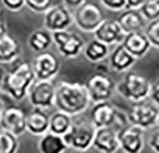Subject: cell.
Segmentation results:
<instances>
[{
  "label": "cell",
  "mask_w": 159,
  "mask_h": 153,
  "mask_svg": "<svg viewBox=\"0 0 159 153\" xmlns=\"http://www.w3.org/2000/svg\"><path fill=\"white\" fill-rule=\"evenodd\" d=\"M90 103L91 101L84 83L63 80L56 84L54 106L57 110L75 117L85 112Z\"/></svg>",
  "instance_id": "obj_1"
},
{
  "label": "cell",
  "mask_w": 159,
  "mask_h": 153,
  "mask_svg": "<svg viewBox=\"0 0 159 153\" xmlns=\"http://www.w3.org/2000/svg\"><path fill=\"white\" fill-rule=\"evenodd\" d=\"M35 80L36 76L31 63L20 62L7 72L2 90L13 100L20 101L27 97L28 91Z\"/></svg>",
  "instance_id": "obj_2"
},
{
  "label": "cell",
  "mask_w": 159,
  "mask_h": 153,
  "mask_svg": "<svg viewBox=\"0 0 159 153\" xmlns=\"http://www.w3.org/2000/svg\"><path fill=\"white\" fill-rule=\"evenodd\" d=\"M152 83L143 75L129 71L118 82L115 91L130 102H138L149 98Z\"/></svg>",
  "instance_id": "obj_3"
},
{
  "label": "cell",
  "mask_w": 159,
  "mask_h": 153,
  "mask_svg": "<svg viewBox=\"0 0 159 153\" xmlns=\"http://www.w3.org/2000/svg\"><path fill=\"white\" fill-rule=\"evenodd\" d=\"M124 120H128L127 117H124L109 101L94 103L90 112V122L95 128L113 126L120 130L128 125L129 122H124Z\"/></svg>",
  "instance_id": "obj_4"
},
{
  "label": "cell",
  "mask_w": 159,
  "mask_h": 153,
  "mask_svg": "<svg viewBox=\"0 0 159 153\" xmlns=\"http://www.w3.org/2000/svg\"><path fill=\"white\" fill-rule=\"evenodd\" d=\"M96 128L90 121H73V124L63 140L68 148L84 152L92 146Z\"/></svg>",
  "instance_id": "obj_5"
},
{
  "label": "cell",
  "mask_w": 159,
  "mask_h": 153,
  "mask_svg": "<svg viewBox=\"0 0 159 153\" xmlns=\"http://www.w3.org/2000/svg\"><path fill=\"white\" fill-rule=\"evenodd\" d=\"M159 108L152 102L142 101L133 102L127 114L128 122L144 130L157 125Z\"/></svg>",
  "instance_id": "obj_6"
},
{
  "label": "cell",
  "mask_w": 159,
  "mask_h": 153,
  "mask_svg": "<svg viewBox=\"0 0 159 153\" xmlns=\"http://www.w3.org/2000/svg\"><path fill=\"white\" fill-rule=\"evenodd\" d=\"M53 43L59 54L67 60H74L84 52L85 42L81 36L68 30L52 33Z\"/></svg>",
  "instance_id": "obj_7"
},
{
  "label": "cell",
  "mask_w": 159,
  "mask_h": 153,
  "mask_svg": "<svg viewBox=\"0 0 159 153\" xmlns=\"http://www.w3.org/2000/svg\"><path fill=\"white\" fill-rule=\"evenodd\" d=\"M105 20L100 7L91 2H84L74 10L73 21L78 27L85 33H93Z\"/></svg>",
  "instance_id": "obj_8"
},
{
  "label": "cell",
  "mask_w": 159,
  "mask_h": 153,
  "mask_svg": "<svg viewBox=\"0 0 159 153\" xmlns=\"http://www.w3.org/2000/svg\"><path fill=\"white\" fill-rule=\"evenodd\" d=\"M91 102L109 101L114 95L116 83L107 74L95 73L84 83Z\"/></svg>",
  "instance_id": "obj_9"
},
{
  "label": "cell",
  "mask_w": 159,
  "mask_h": 153,
  "mask_svg": "<svg viewBox=\"0 0 159 153\" xmlns=\"http://www.w3.org/2000/svg\"><path fill=\"white\" fill-rule=\"evenodd\" d=\"M56 84L52 80L36 79L30 87L27 98L33 107L50 109L55 105Z\"/></svg>",
  "instance_id": "obj_10"
},
{
  "label": "cell",
  "mask_w": 159,
  "mask_h": 153,
  "mask_svg": "<svg viewBox=\"0 0 159 153\" xmlns=\"http://www.w3.org/2000/svg\"><path fill=\"white\" fill-rule=\"evenodd\" d=\"M73 23V13L63 3L52 4L43 14V27L50 33L68 30Z\"/></svg>",
  "instance_id": "obj_11"
},
{
  "label": "cell",
  "mask_w": 159,
  "mask_h": 153,
  "mask_svg": "<svg viewBox=\"0 0 159 153\" xmlns=\"http://www.w3.org/2000/svg\"><path fill=\"white\" fill-rule=\"evenodd\" d=\"M36 79L52 80L61 70V61L54 53L45 51L39 53L32 63Z\"/></svg>",
  "instance_id": "obj_12"
},
{
  "label": "cell",
  "mask_w": 159,
  "mask_h": 153,
  "mask_svg": "<svg viewBox=\"0 0 159 153\" xmlns=\"http://www.w3.org/2000/svg\"><path fill=\"white\" fill-rule=\"evenodd\" d=\"M118 141L124 153H141L145 146V130L129 124L118 130Z\"/></svg>",
  "instance_id": "obj_13"
},
{
  "label": "cell",
  "mask_w": 159,
  "mask_h": 153,
  "mask_svg": "<svg viewBox=\"0 0 159 153\" xmlns=\"http://www.w3.org/2000/svg\"><path fill=\"white\" fill-rule=\"evenodd\" d=\"M26 115L25 111L18 106L6 107L0 122L2 130L8 131L16 137L22 136L27 132Z\"/></svg>",
  "instance_id": "obj_14"
},
{
  "label": "cell",
  "mask_w": 159,
  "mask_h": 153,
  "mask_svg": "<svg viewBox=\"0 0 159 153\" xmlns=\"http://www.w3.org/2000/svg\"><path fill=\"white\" fill-rule=\"evenodd\" d=\"M92 146L100 153H117L120 149L118 130L113 126L96 128Z\"/></svg>",
  "instance_id": "obj_15"
},
{
  "label": "cell",
  "mask_w": 159,
  "mask_h": 153,
  "mask_svg": "<svg viewBox=\"0 0 159 153\" xmlns=\"http://www.w3.org/2000/svg\"><path fill=\"white\" fill-rule=\"evenodd\" d=\"M93 34L95 39L105 43L107 46H116L121 44L126 36L117 20L106 18L93 32Z\"/></svg>",
  "instance_id": "obj_16"
},
{
  "label": "cell",
  "mask_w": 159,
  "mask_h": 153,
  "mask_svg": "<svg viewBox=\"0 0 159 153\" xmlns=\"http://www.w3.org/2000/svg\"><path fill=\"white\" fill-rule=\"evenodd\" d=\"M122 45L136 60L144 57L151 49V44L144 32H134L126 34Z\"/></svg>",
  "instance_id": "obj_17"
},
{
  "label": "cell",
  "mask_w": 159,
  "mask_h": 153,
  "mask_svg": "<svg viewBox=\"0 0 159 153\" xmlns=\"http://www.w3.org/2000/svg\"><path fill=\"white\" fill-rule=\"evenodd\" d=\"M117 22L125 34L134 32H144L148 21L142 16L139 10L126 9L118 16Z\"/></svg>",
  "instance_id": "obj_18"
},
{
  "label": "cell",
  "mask_w": 159,
  "mask_h": 153,
  "mask_svg": "<svg viewBox=\"0 0 159 153\" xmlns=\"http://www.w3.org/2000/svg\"><path fill=\"white\" fill-rule=\"evenodd\" d=\"M107 57L110 69L118 73L128 72L137 61L127 51L122 43L116 45L113 51L109 53Z\"/></svg>",
  "instance_id": "obj_19"
},
{
  "label": "cell",
  "mask_w": 159,
  "mask_h": 153,
  "mask_svg": "<svg viewBox=\"0 0 159 153\" xmlns=\"http://www.w3.org/2000/svg\"><path fill=\"white\" fill-rule=\"evenodd\" d=\"M49 118L44 109L34 107L26 115V130L34 136H41L49 130Z\"/></svg>",
  "instance_id": "obj_20"
},
{
  "label": "cell",
  "mask_w": 159,
  "mask_h": 153,
  "mask_svg": "<svg viewBox=\"0 0 159 153\" xmlns=\"http://www.w3.org/2000/svg\"><path fill=\"white\" fill-rule=\"evenodd\" d=\"M21 54L19 41L7 33L0 36V63H12Z\"/></svg>",
  "instance_id": "obj_21"
},
{
  "label": "cell",
  "mask_w": 159,
  "mask_h": 153,
  "mask_svg": "<svg viewBox=\"0 0 159 153\" xmlns=\"http://www.w3.org/2000/svg\"><path fill=\"white\" fill-rule=\"evenodd\" d=\"M68 149L63 137L51 132L39 137L38 150L39 153H64Z\"/></svg>",
  "instance_id": "obj_22"
},
{
  "label": "cell",
  "mask_w": 159,
  "mask_h": 153,
  "mask_svg": "<svg viewBox=\"0 0 159 153\" xmlns=\"http://www.w3.org/2000/svg\"><path fill=\"white\" fill-rule=\"evenodd\" d=\"M83 53L88 61L92 63H97L106 61L110 53V50L109 46L93 38L85 43Z\"/></svg>",
  "instance_id": "obj_23"
},
{
  "label": "cell",
  "mask_w": 159,
  "mask_h": 153,
  "mask_svg": "<svg viewBox=\"0 0 159 153\" xmlns=\"http://www.w3.org/2000/svg\"><path fill=\"white\" fill-rule=\"evenodd\" d=\"M52 44V33H50L46 29H39L34 31L28 38L29 48L35 53L48 51Z\"/></svg>",
  "instance_id": "obj_24"
},
{
  "label": "cell",
  "mask_w": 159,
  "mask_h": 153,
  "mask_svg": "<svg viewBox=\"0 0 159 153\" xmlns=\"http://www.w3.org/2000/svg\"><path fill=\"white\" fill-rule=\"evenodd\" d=\"M73 117L64 112L57 110L49 118V132L56 135L63 136L73 124Z\"/></svg>",
  "instance_id": "obj_25"
},
{
  "label": "cell",
  "mask_w": 159,
  "mask_h": 153,
  "mask_svg": "<svg viewBox=\"0 0 159 153\" xmlns=\"http://www.w3.org/2000/svg\"><path fill=\"white\" fill-rule=\"evenodd\" d=\"M18 147V137L5 130L0 131V153H16Z\"/></svg>",
  "instance_id": "obj_26"
},
{
  "label": "cell",
  "mask_w": 159,
  "mask_h": 153,
  "mask_svg": "<svg viewBox=\"0 0 159 153\" xmlns=\"http://www.w3.org/2000/svg\"><path fill=\"white\" fill-rule=\"evenodd\" d=\"M139 11L148 22L159 19V0H147Z\"/></svg>",
  "instance_id": "obj_27"
},
{
  "label": "cell",
  "mask_w": 159,
  "mask_h": 153,
  "mask_svg": "<svg viewBox=\"0 0 159 153\" xmlns=\"http://www.w3.org/2000/svg\"><path fill=\"white\" fill-rule=\"evenodd\" d=\"M144 33L151 46L159 49V19L148 22Z\"/></svg>",
  "instance_id": "obj_28"
},
{
  "label": "cell",
  "mask_w": 159,
  "mask_h": 153,
  "mask_svg": "<svg viewBox=\"0 0 159 153\" xmlns=\"http://www.w3.org/2000/svg\"><path fill=\"white\" fill-rule=\"evenodd\" d=\"M52 4L53 0H25V6L35 14H44Z\"/></svg>",
  "instance_id": "obj_29"
},
{
  "label": "cell",
  "mask_w": 159,
  "mask_h": 153,
  "mask_svg": "<svg viewBox=\"0 0 159 153\" xmlns=\"http://www.w3.org/2000/svg\"><path fill=\"white\" fill-rule=\"evenodd\" d=\"M99 3L111 11H123L126 10V0H98Z\"/></svg>",
  "instance_id": "obj_30"
},
{
  "label": "cell",
  "mask_w": 159,
  "mask_h": 153,
  "mask_svg": "<svg viewBox=\"0 0 159 153\" xmlns=\"http://www.w3.org/2000/svg\"><path fill=\"white\" fill-rule=\"evenodd\" d=\"M1 3L6 10L12 13H16L25 7V0H1Z\"/></svg>",
  "instance_id": "obj_31"
},
{
  "label": "cell",
  "mask_w": 159,
  "mask_h": 153,
  "mask_svg": "<svg viewBox=\"0 0 159 153\" xmlns=\"http://www.w3.org/2000/svg\"><path fill=\"white\" fill-rule=\"evenodd\" d=\"M149 98L152 100V102L159 107V79L151 85V91Z\"/></svg>",
  "instance_id": "obj_32"
},
{
  "label": "cell",
  "mask_w": 159,
  "mask_h": 153,
  "mask_svg": "<svg viewBox=\"0 0 159 153\" xmlns=\"http://www.w3.org/2000/svg\"><path fill=\"white\" fill-rule=\"evenodd\" d=\"M149 146L154 153H159V130L154 131L150 136Z\"/></svg>",
  "instance_id": "obj_33"
},
{
  "label": "cell",
  "mask_w": 159,
  "mask_h": 153,
  "mask_svg": "<svg viewBox=\"0 0 159 153\" xmlns=\"http://www.w3.org/2000/svg\"><path fill=\"white\" fill-rule=\"evenodd\" d=\"M147 0H126V9L139 10Z\"/></svg>",
  "instance_id": "obj_34"
},
{
  "label": "cell",
  "mask_w": 159,
  "mask_h": 153,
  "mask_svg": "<svg viewBox=\"0 0 159 153\" xmlns=\"http://www.w3.org/2000/svg\"><path fill=\"white\" fill-rule=\"evenodd\" d=\"M95 64H96V67H95L96 73H100V74H107V73H108L109 69H110L108 62L106 63L105 61H104L97 62V63H95Z\"/></svg>",
  "instance_id": "obj_35"
},
{
  "label": "cell",
  "mask_w": 159,
  "mask_h": 153,
  "mask_svg": "<svg viewBox=\"0 0 159 153\" xmlns=\"http://www.w3.org/2000/svg\"><path fill=\"white\" fill-rule=\"evenodd\" d=\"M86 0H61V3H63L66 7L68 8H73L76 9L79 6H81L82 4H84Z\"/></svg>",
  "instance_id": "obj_36"
},
{
  "label": "cell",
  "mask_w": 159,
  "mask_h": 153,
  "mask_svg": "<svg viewBox=\"0 0 159 153\" xmlns=\"http://www.w3.org/2000/svg\"><path fill=\"white\" fill-rule=\"evenodd\" d=\"M7 32H8V27L5 20V16L3 14V11L0 9V36L7 34Z\"/></svg>",
  "instance_id": "obj_37"
},
{
  "label": "cell",
  "mask_w": 159,
  "mask_h": 153,
  "mask_svg": "<svg viewBox=\"0 0 159 153\" xmlns=\"http://www.w3.org/2000/svg\"><path fill=\"white\" fill-rule=\"evenodd\" d=\"M6 75H7V70L3 66L0 65V91H1L2 88H3Z\"/></svg>",
  "instance_id": "obj_38"
},
{
  "label": "cell",
  "mask_w": 159,
  "mask_h": 153,
  "mask_svg": "<svg viewBox=\"0 0 159 153\" xmlns=\"http://www.w3.org/2000/svg\"><path fill=\"white\" fill-rule=\"evenodd\" d=\"M5 106H4V103L0 101V122H1V118H2V115H3V112L5 110Z\"/></svg>",
  "instance_id": "obj_39"
},
{
  "label": "cell",
  "mask_w": 159,
  "mask_h": 153,
  "mask_svg": "<svg viewBox=\"0 0 159 153\" xmlns=\"http://www.w3.org/2000/svg\"><path fill=\"white\" fill-rule=\"evenodd\" d=\"M157 125L159 126V114H158V119H157Z\"/></svg>",
  "instance_id": "obj_40"
}]
</instances>
